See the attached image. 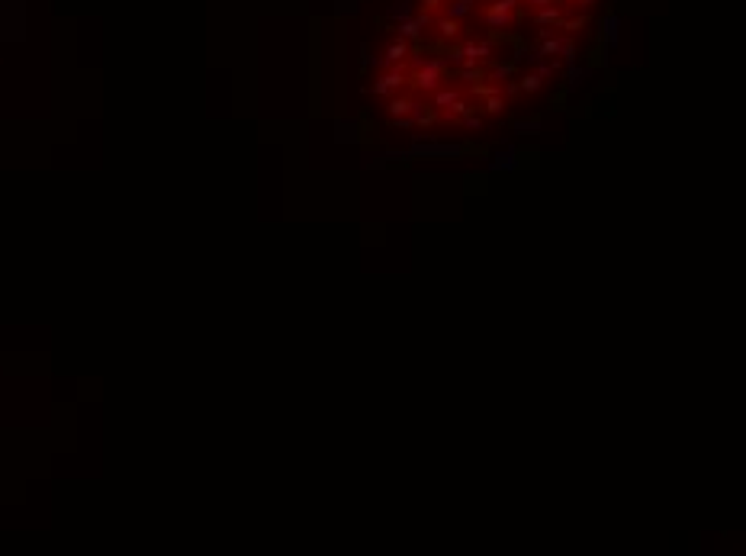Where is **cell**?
Returning <instances> with one entry per match:
<instances>
[{"instance_id":"cell-8","label":"cell","mask_w":746,"mask_h":556,"mask_svg":"<svg viewBox=\"0 0 746 556\" xmlns=\"http://www.w3.org/2000/svg\"><path fill=\"white\" fill-rule=\"evenodd\" d=\"M421 26L419 20H402L399 23V39H406V42H415V39H421Z\"/></svg>"},{"instance_id":"cell-9","label":"cell","mask_w":746,"mask_h":556,"mask_svg":"<svg viewBox=\"0 0 746 556\" xmlns=\"http://www.w3.org/2000/svg\"><path fill=\"white\" fill-rule=\"evenodd\" d=\"M406 55H409V42H406V39H396V42L386 49V62L399 64V62H406Z\"/></svg>"},{"instance_id":"cell-14","label":"cell","mask_w":746,"mask_h":556,"mask_svg":"<svg viewBox=\"0 0 746 556\" xmlns=\"http://www.w3.org/2000/svg\"><path fill=\"white\" fill-rule=\"evenodd\" d=\"M486 113H502L505 110V97L502 94H493V97H486V106H483Z\"/></svg>"},{"instance_id":"cell-4","label":"cell","mask_w":746,"mask_h":556,"mask_svg":"<svg viewBox=\"0 0 746 556\" xmlns=\"http://www.w3.org/2000/svg\"><path fill=\"white\" fill-rule=\"evenodd\" d=\"M534 23L540 26H560L563 23V3H547V7H534Z\"/></svg>"},{"instance_id":"cell-15","label":"cell","mask_w":746,"mask_h":556,"mask_svg":"<svg viewBox=\"0 0 746 556\" xmlns=\"http://www.w3.org/2000/svg\"><path fill=\"white\" fill-rule=\"evenodd\" d=\"M512 74H515V62H505V64H495L493 68L495 81H505V77H512Z\"/></svg>"},{"instance_id":"cell-22","label":"cell","mask_w":746,"mask_h":556,"mask_svg":"<svg viewBox=\"0 0 746 556\" xmlns=\"http://www.w3.org/2000/svg\"><path fill=\"white\" fill-rule=\"evenodd\" d=\"M421 7H425V10H434V7H438V0H421Z\"/></svg>"},{"instance_id":"cell-18","label":"cell","mask_w":746,"mask_h":556,"mask_svg":"<svg viewBox=\"0 0 746 556\" xmlns=\"http://www.w3.org/2000/svg\"><path fill=\"white\" fill-rule=\"evenodd\" d=\"M460 77L463 81H470V84H476V81L483 77V71H480V68H460Z\"/></svg>"},{"instance_id":"cell-23","label":"cell","mask_w":746,"mask_h":556,"mask_svg":"<svg viewBox=\"0 0 746 556\" xmlns=\"http://www.w3.org/2000/svg\"><path fill=\"white\" fill-rule=\"evenodd\" d=\"M576 3H579V7H586V10H588V7H595L599 0H576Z\"/></svg>"},{"instance_id":"cell-21","label":"cell","mask_w":746,"mask_h":556,"mask_svg":"<svg viewBox=\"0 0 746 556\" xmlns=\"http://www.w3.org/2000/svg\"><path fill=\"white\" fill-rule=\"evenodd\" d=\"M567 77H569V84H576L579 77H582V71H579L576 64H573V68H569V74H567Z\"/></svg>"},{"instance_id":"cell-3","label":"cell","mask_w":746,"mask_h":556,"mask_svg":"<svg viewBox=\"0 0 746 556\" xmlns=\"http://www.w3.org/2000/svg\"><path fill=\"white\" fill-rule=\"evenodd\" d=\"M483 20H486V26H493V29H505V26H512V20H515V13L512 10H502L499 3H489L486 7V13H483Z\"/></svg>"},{"instance_id":"cell-13","label":"cell","mask_w":746,"mask_h":556,"mask_svg":"<svg viewBox=\"0 0 746 556\" xmlns=\"http://www.w3.org/2000/svg\"><path fill=\"white\" fill-rule=\"evenodd\" d=\"M554 55H560V39L557 36H554V39L544 36V45H540V55H537V58H554Z\"/></svg>"},{"instance_id":"cell-7","label":"cell","mask_w":746,"mask_h":556,"mask_svg":"<svg viewBox=\"0 0 746 556\" xmlns=\"http://www.w3.org/2000/svg\"><path fill=\"white\" fill-rule=\"evenodd\" d=\"M434 26H438V36H441V39H457V36H460V20H453V16H441Z\"/></svg>"},{"instance_id":"cell-1","label":"cell","mask_w":746,"mask_h":556,"mask_svg":"<svg viewBox=\"0 0 746 556\" xmlns=\"http://www.w3.org/2000/svg\"><path fill=\"white\" fill-rule=\"evenodd\" d=\"M444 71H447V62L444 58H421L415 62V71H412L409 84L421 94H431V90H438L444 81Z\"/></svg>"},{"instance_id":"cell-2","label":"cell","mask_w":746,"mask_h":556,"mask_svg":"<svg viewBox=\"0 0 746 556\" xmlns=\"http://www.w3.org/2000/svg\"><path fill=\"white\" fill-rule=\"evenodd\" d=\"M406 84H409V74L402 71V68H396V71H389V74H383V77H377V81H373V87H370V94H373V97H389V94H396V90H402Z\"/></svg>"},{"instance_id":"cell-12","label":"cell","mask_w":746,"mask_h":556,"mask_svg":"<svg viewBox=\"0 0 746 556\" xmlns=\"http://www.w3.org/2000/svg\"><path fill=\"white\" fill-rule=\"evenodd\" d=\"M467 113H473V106L467 103V100H460V97L447 106V119H460V116H467Z\"/></svg>"},{"instance_id":"cell-11","label":"cell","mask_w":746,"mask_h":556,"mask_svg":"<svg viewBox=\"0 0 746 556\" xmlns=\"http://www.w3.org/2000/svg\"><path fill=\"white\" fill-rule=\"evenodd\" d=\"M473 7H476L473 0H453L451 7H447V16H453V20H463V16L473 10Z\"/></svg>"},{"instance_id":"cell-5","label":"cell","mask_w":746,"mask_h":556,"mask_svg":"<svg viewBox=\"0 0 746 556\" xmlns=\"http://www.w3.org/2000/svg\"><path fill=\"white\" fill-rule=\"evenodd\" d=\"M415 106H419V100H412V97H389V116H409L412 110H415Z\"/></svg>"},{"instance_id":"cell-19","label":"cell","mask_w":746,"mask_h":556,"mask_svg":"<svg viewBox=\"0 0 746 556\" xmlns=\"http://www.w3.org/2000/svg\"><path fill=\"white\" fill-rule=\"evenodd\" d=\"M460 126H463V129H480V126H483V119H480V116H470V113H467V116H460Z\"/></svg>"},{"instance_id":"cell-16","label":"cell","mask_w":746,"mask_h":556,"mask_svg":"<svg viewBox=\"0 0 746 556\" xmlns=\"http://www.w3.org/2000/svg\"><path fill=\"white\" fill-rule=\"evenodd\" d=\"M473 94H480V97H493V94H502V84H473Z\"/></svg>"},{"instance_id":"cell-10","label":"cell","mask_w":746,"mask_h":556,"mask_svg":"<svg viewBox=\"0 0 746 556\" xmlns=\"http://www.w3.org/2000/svg\"><path fill=\"white\" fill-rule=\"evenodd\" d=\"M544 87V77L540 74H525L521 81H518V90H525V94H537Z\"/></svg>"},{"instance_id":"cell-20","label":"cell","mask_w":746,"mask_h":556,"mask_svg":"<svg viewBox=\"0 0 746 556\" xmlns=\"http://www.w3.org/2000/svg\"><path fill=\"white\" fill-rule=\"evenodd\" d=\"M554 68H557L554 62H550V64H540V68H537V74H540V77H550V74H554Z\"/></svg>"},{"instance_id":"cell-17","label":"cell","mask_w":746,"mask_h":556,"mask_svg":"<svg viewBox=\"0 0 746 556\" xmlns=\"http://www.w3.org/2000/svg\"><path fill=\"white\" fill-rule=\"evenodd\" d=\"M586 23H588L586 16H573V20H563V23H560V26H563V29H567V32H579V29H582V26H586Z\"/></svg>"},{"instance_id":"cell-24","label":"cell","mask_w":746,"mask_h":556,"mask_svg":"<svg viewBox=\"0 0 746 556\" xmlns=\"http://www.w3.org/2000/svg\"><path fill=\"white\" fill-rule=\"evenodd\" d=\"M473 3H483V0H473Z\"/></svg>"},{"instance_id":"cell-6","label":"cell","mask_w":746,"mask_h":556,"mask_svg":"<svg viewBox=\"0 0 746 556\" xmlns=\"http://www.w3.org/2000/svg\"><path fill=\"white\" fill-rule=\"evenodd\" d=\"M431 103H434V110H447V106L453 103V100H457V90H453V87H438V90H431Z\"/></svg>"}]
</instances>
